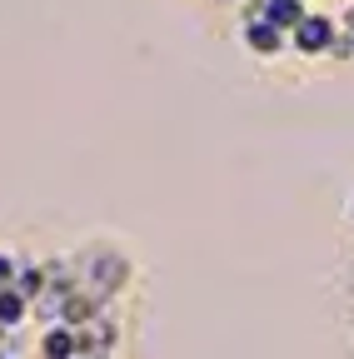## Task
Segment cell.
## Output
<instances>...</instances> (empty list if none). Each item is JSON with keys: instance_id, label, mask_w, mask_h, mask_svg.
<instances>
[{"instance_id": "cell-5", "label": "cell", "mask_w": 354, "mask_h": 359, "mask_svg": "<svg viewBox=\"0 0 354 359\" xmlns=\"http://www.w3.org/2000/svg\"><path fill=\"white\" fill-rule=\"evenodd\" d=\"M264 20H275L280 30H294L304 15H309V0H259Z\"/></svg>"}, {"instance_id": "cell-2", "label": "cell", "mask_w": 354, "mask_h": 359, "mask_svg": "<svg viewBox=\"0 0 354 359\" xmlns=\"http://www.w3.org/2000/svg\"><path fill=\"white\" fill-rule=\"evenodd\" d=\"M290 45L299 55H329L334 45H339V20L325 15V11H309L294 30H290Z\"/></svg>"}, {"instance_id": "cell-4", "label": "cell", "mask_w": 354, "mask_h": 359, "mask_svg": "<svg viewBox=\"0 0 354 359\" xmlns=\"http://www.w3.org/2000/svg\"><path fill=\"white\" fill-rule=\"evenodd\" d=\"M30 314H35V309H30V299H25L15 285H11V290H0V330H11V334H15V330L30 320Z\"/></svg>"}, {"instance_id": "cell-3", "label": "cell", "mask_w": 354, "mask_h": 359, "mask_svg": "<svg viewBox=\"0 0 354 359\" xmlns=\"http://www.w3.org/2000/svg\"><path fill=\"white\" fill-rule=\"evenodd\" d=\"M40 359H80L70 325H40Z\"/></svg>"}, {"instance_id": "cell-7", "label": "cell", "mask_w": 354, "mask_h": 359, "mask_svg": "<svg viewBox=\"0 0 354 359\" xmlns=\"http://www.w3.org/2000/svg\"><path fill=\"white\" fill-rule=\"evenodd\" d=\"M349 215H354V200H349Z\"/></svg>"}, {"instance_id": "cell-6", "label": "cell", "mask_w": 354, "mask_h": 359, "mask_svg": "<svg viewBox=\"0 0 354 359\" xmlns=\"http://www.w3.org/2000/svg\"><path fill=\"white\" fill-rule=\"evenodd\" d=\"M15 275H20V255L0 250V290H11V285H15Z\"/></svg>"}, {"instance_id": "cell-1", "label": "cell", "mask_w": 354, "mask_h": 359, "mask_svg": "<svg viewBox=\"0 0 354 359\" xmlns=\"http://www.w3.org/2000/svg\"><path fill=\"white\" fill-rule=\"evenodd\" d=\"M240 40H245V50H250V55H259V60H275V55H285V50H290V30H280L275 20H264L259 0L250 6V15L240 20Z\"/></svg>"}]
</instances>
